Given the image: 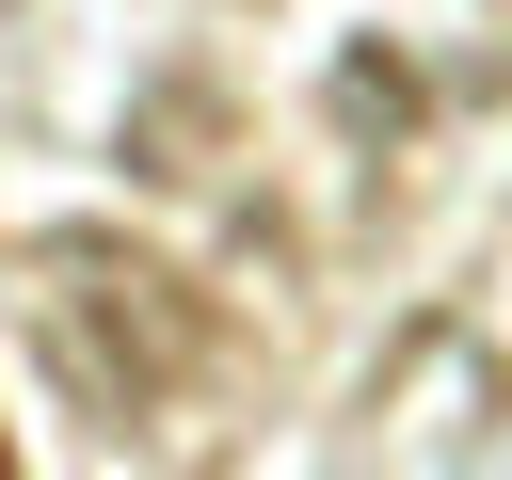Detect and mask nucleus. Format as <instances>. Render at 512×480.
<instances>
[{
  "instance_id": "f257e3e1",
  "label": "nucleus",
  "mask_w": 512,
  "mask_h": 480,
  "mask_svg": "<svg viewBox=\"0 0 512 480\" xmlns=\"http://www.w3.org/2000/svg\"><path fill=\"white\" fill-rule=\"evenodd\" d=\"M192 352H208V304H192L176 272H112V256H64V288H48V368H64L96 416L160 400Z\"/></svg>"
},
{
  "instance_id": "f03ea898",
  "label": "nucleus",
  "mask_w": 512,
  "mask_h": 480,
  "mask_svg": "<svg viewBox=\"0 0 512 480\" xmlns=\"http://www.w3.org/2000/svg\"><path fill=\"white\" fill-rule=\"evenodd\" d=\"M336 112H352V128H400V112H416V80H400V64H352V80H336Z\"/></svg>"
}]
</instances>
